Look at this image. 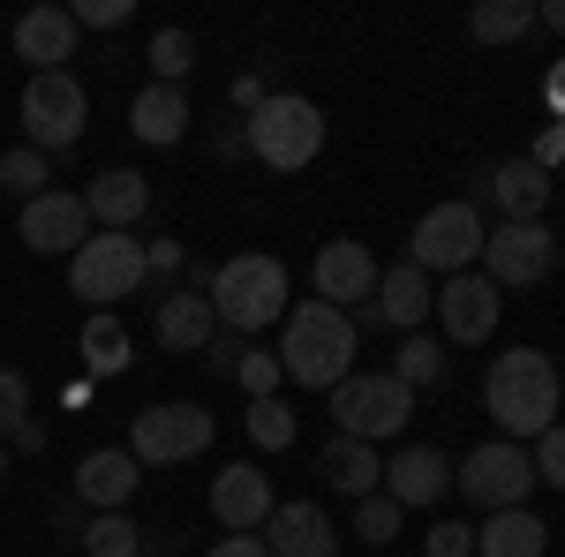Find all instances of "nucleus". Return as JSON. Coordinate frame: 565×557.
I'll use <instances>...</instances> for the list:
<instances>
[{
    "mask_svg": "<svg viewBox=\"0 0 565 557\" xmlns=\"http://www.w3.org/2000/svg\"><path fill=\"white\" fill-rule=\"evenodd\" d=\"M84 121H90V98H84V84H76L68 68H53V76H31V84H23V136H31L39 159L76 151V143H84Z\"/></svg>",
    "mask_w": 565,
    "mask_h": 557,
    "instance_id": "423d86ee",
    "label": "nucleus"
},
{
    "mask_svg": "<svg viewBox=\"0 0 565 557\" xmlns=\"http://www.w3.org/2000/svg\"><path fill=\"white\" fill-rule=\"evenodd\" d=\"M84 369L90 377H121L129 369V324L121 317H90L84 324Z\"/></svg>",
    "mask_w": 565,
    "mask_h": 557,
    "instance_id": "bb28decb",
    "label": "nucleus"
},
{
    "mask_svg": "<svg viewBox=\"0 0 565 557\" xmlns=\"http://www.w3.org/2000/svg\"><path fill=\"white\" fill-rule=\"evenodd\" d=\"M45 181H53V167H45L31 143L0 159V189H8V196H23V204H31V196H45Z\"/></svg>",
    "mask_w": 565,
    "mask_h": 557,
    "instance_id": "2f4dec72",
    "label": "nucleus"
},
{
    "mask_svg": "<svg viewBox=\"0 0 565 557\" xmlns=\"http://www.w3.org/2000/svg\"><path fill=\"white\" fill-rule=\"evenodd\" d=\"M76 53V15L68 8H23L15 15V61H31V76H53Z\"/></svg>",
    "mask_w": 565,
    "mask_h": 557,
    "instance_id": "aec40b11",
    "label": "nucleus"
},
{
    "mask_svg": "<svg viewBox=\"0 0 565 557\" xmlns=\"http://www.w3.org/2000/svg\"><path fill=\"white\" fill-rule=\"evenodd\" d=\"M271 474L264 468H218L212 474V513H218V527L226 535H257L264 519H271Z\"/></svg>",
    "mask_w": 565,
    "mask_h": 557,
    "instance_id": "f3484780",
    "label": "nucleus"
},
{
    "mask_svg": "<svg viewBox=\"0 0 565 557\" xmlns=\"http://www.w3.org/2000/svg\"><path fill=\"white\" fill-rule=\"evenodd\" d=\"M264 98H271V90H264L257 76H234V114H257Z\"/></svg>",
    "mask_w": 565,
    "mask_h": 557,
    "instance_id": "c03bdc74",
    "label": "nucleus"
},
{
    "mask_svg": "<svg viewBox=\"0 0 565 557\" xmlns=\"http://www.w3.org/2000/svg\"><path fill=\"white\" fill-rule=\"evenodd\" d=\"M68 287H76V301H90V317H114V301H129L143 287V242L136 234H90L68 257Z\"/></svg>",
    "mask_w": 565,
    "mask_h": 557,
    "instance_id": "39448f33",
    "label": "nucleus"
},
{
    "mask_svg": "<svg viewBox=\"0 0 565 557\" xmlns=\"http://www.w3.org/2000/svg\"><path fill=\"white\" fill-rule=\"evenodd\" d=\"M15 234H23L39 257H76V249L90 242V212H84V196H68V189H45V196H31V204H23Z\"/></svg>",
    "mask_w": 565,
    "mask_h": 557,
    "instance_id": "ddd939ff",
    "label": "nucleus"
},
{
    "mask_svg": "<svg viewBox=\"0 0 565 557\" xmlns=\"http://www.w3.org/2000/svg\"><path fill=\"white\" fill-rule=\"evenodd\" d=\"M498 287L482 279V271H452L445 287H437V324H445V340H460V346H482L490 332H498Z\"/></svg>",
    "mask_w": 565,
    "mask_h": 557,
    "instance_id": "4468645a",
    "label": "nucleus"
},
{
    "mask_svg": "<svg viewBox=\"0 0 565 557\" xmlns=\"http://www.w3.org/2000/svg\"><path fill=\"white\" fill-rule=\"evenodd\" d=\"M452 482L476 497L482 513H521L527 490H535V460H527V444H513V437H490V444H476L452 468Z\"/></svg>",
    "mask_w": 565,
    "mask_h": 557,
    "instance_id": "9d476101",
    "label": "nucleus"
},
{
    "mask_svg": "<svg viewBox=\"0 0 565 557\" xmlns=\"http://www.w3.org/2000/svg\"><path fill=\"white\" fill-rule=\"evenodd\" d=\"M242 143H249L271 173H302L309 159L324 151V114H317L309 98H295V90H271L257 114L242 121Z\"/></svg>",
    "mask_w": 565,
    "mask_h": 557,
    "instance_id": "20e7f679",
    "label": "nucleus"
},
{
    "mask_svg": "<svg viewBox=\"0 0 565 557\" xmlns=\"http://www.w3.org/2000/svg\"><path fill=\"white\" fill-rule=\"evenodd\" d=\"M551 271H558V242H551L543 218H505V226L482 234V279L498 294L505 287H543Z\"/></svg>",
    "mask_w": 565,
    "mask_h": 557,
    "instance_id": "1a4fd4ad",
    "label": "nucleus"
},
{
    "mask_svg": "<svg viewBox=\"0 0 565 557\" xmlns=\"http://www.w3.org/2000/svg\"><path fill=\"white\" fill-rule=\"evenodd\" d=\"M136 482H143V468H136L129 444H98V452L76 460V505L84 513H129Z\"/></svg>",
    "mask_w": 565,
    "mask_h": 557,
    "instance_id": "2eb2a0df",
    "label": "nucleus"
},
{
    "mask_svg": "<svg viewBox=\"0 0 565 557\" xmlns=\"http://www.w3.org/2000/svg\"><path fill=\"white\" fill-rule=\"evenodd\" d=\"M482 212L476 204H437V212H423V226H415V242H407V264H423V271H476L482 257Z\"/></svg>",
    "mask_w": 565,
    "mask_h": 557,
    "instance_id": "9b49d317",
    "label": "nucleus"
},
{
    "mask_svg": "<svg viewBox=\"0 0 565 557\" xmlns=\"http://www.w3.org/2000/svg\"><path fill=\"white\" fill-rule=\"evenodd\" d=\"M218 332V317H212V294H189V287H174V294L159 301V346L167 354H204Z\"/></svg>",
    "mask_w": 565,
    "mask_h": 557,
    "instance_id": "4be33fe9",
    "label": "nucleus"
},
{
    "mask_svg": "<svg viewBox=\"0 0 565 557\" xmlns=\"http://www.w3.org/2000/svg\"><path fill=\"white\" fill-rule=\"evenodd\" d=\"M249 437H257L264 452H287V444H295V415H287V399H249Z\"/></svg>",
    "mask_w": 565,
    "mask_h": 557,
    "instance_id": "473e14b6",
    "label": "nucleus"
},
{
    "mask_svg": "<svg viewBox=\"0 0 565 557\" xmlns=\"http://www.w3.org/2000/svg\"><path fill=\"white\" fill-rule=\"evenodd\" d=\"M392 377H399V385H407V392L437 385V377H445V346H437L430 332H407V346L392 354Z\"/></svg>",
    "mask_w": 565,
    "mask_h": 557,
    "instance_id": "c85d7f7f",
    "label": "nucleus"
},
{
    "mask_svg": "<svg viewBox=\"0 0 565 557\" xmlns=\"http://www.w3.org/2000/svg\"><path fill=\"white\" fill-rule=\"evenodd\" d=\"M136 0H84V8H68L76 15V31H114V23H129Z\"/></svg>",
    "mask_w": 565,
    "mask_h": 557,
    "instance_id": "4c0bfd02",
    "label": "nucleus"
},
{
    "mask_svg": "<svg viewBox=\"0 0 565 557\" xmlns=\"http://www.w3.org/2000/svg\"><path fill=\"white\" fill-rule=\"evenodd\" d=\"M543 106H551V121H565V61L543 76Z\"/></svg>",
    "mask_w": 565,
    "mask_h": 557,
    "instance_id": "a18cd8bd",
    "label": "nucleus"
},
{
    "mask_svg": "<svg viewBox=\"0 0 565 557\" xmlns=\"http://www.w3.org/2000/svg\"><path fill=\"white\" fill-rule=\"evenodd\" d=\"M445 490H452V460H445L437 444H399L385 460V497L399 513H407V505H430Z\"/></svg>",
    "mask_w": 565,
    "mask_h": 557,
    "instance_id": "a211bd4d",
    "label": "nucleus"
},
{
    "mask_svg": "<svg viewBox=\"0 0 565 557\" xmlns=\"http://www.w3.org/2000/svg\"><path fill=\"white\" fill-rule=\"evenodd\" d=\"M468 23H476L482 45H513V39H527V31H535V0H482Z\"/></svg>",
    "mask_w": 565,
    "mask_h": 557,
    "instance_id": "cd10ccee",
    "label": "nucleus"
},
{
    "mask_svg": "<svg viewBox=\"0 0 565 557\" xmlns=\"http://www.w3.org/2000/svg\"><path fill=\"white\" fill-rule=\"evenodd\" d=\"M317 474H324L332 490H348V497H377V490H385V460H377V444H362V437H332V444L317 452Z\"/></svg>",
    "mask_w": 565,
    "mask_h": 557,
    "instance_id": "5701e85b",
    "label": "nucleus"
},
{
    "mask_svg": "<svg viewBox=\"0 0 565 557\" xmlns=\"http://www.w3.org/2000/svg\"><path fill=\"white\" fill-rule=\"evenodd\" d=\"M309 279H317V301H332L348 317L377 301V257H370V242H324L317 264H309Z\"/></svg>",
    "mask_w": 565,
    "mask_h": 557,
    "instance_id": "f8f14e48",
    "label": "nucleus"
},
{
    "mask_svg": "<svg viewBox=\"0 0 565 557\" xmlns=\"http://www.w3.org/2000/svg\"><path fill=\"white\" fill-rule=\"evenodd\" d=\"M181 271V242H143V279H174Z\"/></svg>",
    "mask_w": 565,
    "mask_h": 557,
    "instance_id": "a19ab883",
    "label": "nucleus"
},
{
    "mask_svg": "<svg viewBox=\"0 0 565 557\" xmlns=\"http://www.w3.org/2000/svg\"><path fill=\"white\" fill-rule=\"evenodd\" d=\"M212 429L218 422L196 399H167V407H143L129 422V452H136V468H181V460H196L212 444Z\"/></svg>",
    "mask_w": 565,
    "mask_h": 557,
    "instance_id": "6e6552de",
    "label": "nucleus"
},
{
    "mask_svg": "<svg viewBox=\"0 0 565 557\" xmlns=\"http://www.w3.org/2000/svg\"><path fill=\"white\" fill-rule=\"evenodd\" d=\"M430 557H476V527H460V519H445V527H430V543H423Z\"/></svg>",
    "mask_w": 565,
    "mask_h": 557,
    "instance_id": "58836bf2",
    "label": "nucleus"
},
{
    "mask_svg": "<svg viewBox=\"0 0 565 557\" xmlns=\"http://www.w3.org/2000/svg\"><path fill=\"white\" fill-rule=\"evenodd\" d=\"M242 354H249L242 332H212V346H204V362H212L218 377H234V369H242Z\"/></svg>",
    "mask_w": 565,
    "mask_h": 557,
    "instance_id": "ea45409f",
    "label": "nucleus"
},
{
    "mask_svg": "<svg viewBox=\"0 0 565 557\" xmlns=\"http://www.w3.org/2000/svg\"><path fill=\"white\" fill-rule=\"evenodd\" d=\"M535 482H551V490H565V422H551L543 437H535Z\"/></svg>",
    "mask_w": 565,
    "mask_h": 557,
    "instance_id": "e433bc0d",
    "label": "nucleus"
},
{
    "mask_svg": "<svg viewBox=\"0 0 565 557\" xmlns=\"http://www.w3.org/2000/svg\"><path fill=\"white\" fill-rule=\"evenodd\" d=\"M212 317L218 332H264L287 317V264L279 257H226L212 279Z\"/></svg>",
    "mask_w": 565,
    "mask_h": 557,
    "instance_id": "7ed1b4c3",
    "label": "nucleus"
},
{
    "mask_svg": "<svg viewBox=\"0 0 565 557\" xmlns=\"http://www.w3.org/2000/svg\"><path fill=\"white\" fill-rule=\"evenodd\" d=\"M257 535H264V550H271V557H340L332 513H324V505H309V497L271 505V519H264Z\"/></svg>",
    "mask_w": 565,
    "mask_h": 557,
    "instance_id": "dca6fc26",
    "label": "nucleus"
},
{
    "mask_svg": "<svg viewBox=\"0 0 565 557\" xmlns=\"http://www.w3.org/2000/svg\"><path fill=\"white\" fill-rule=\"evenodd\" d=\"M415 415V392L399 385L392 369H370V377H348V385H332V422L340 437H362V444H377V437H399Z\"/></svg>",
    "mask_w": 565,
    "mask_h": 557,
    "instance_id": "0eeeda50",
    "label": "nucleus"
},
{
    "mask_svg": "<svg viewBox=\"0 0 565 557\" xmlns=\"http://www.w3.org/2000/svg\"><path fill=\"white\" fill-rule=\"evenodd\" d=\"M189 90H174V84H143L136 90V106H129V129L143 136V143H181L189 136Z\"/></svg>",
    "mask_w": 565,
    "mask_h": 557,
    "instance_id": "393cba45",
    "label": "nucleus"
},
{
    "mask_svg": "<svg viewBox=\"0 0 565 557\" xmlns=\"http://www.w3.org/2000/svg\"><path fill=\"white\" fill-rule=\"evenodd\" d=\"M84 550L90 557H143V527H136L129 513H90Z\"/></svg>",
    "mask_w": 565,
    "mask_h": 557,
    "instance_id": "c756f323",
    "label": "nucleus"
},
{
    "mask_svg": "<svg viewBox=\"0 0 565 557\" xmlns=\"http://www.w3.org/2000/svg\"><path fill=\"white\" fill-rule=\"evenodd\" d=\"M279 324H287V332H279V369H287V385L332 392V385H348V377H354L362 332H354L348 309H332V301H302V309H287Z\"/></svg>",
    "mask_w": 565,
    "mask_h": 557,
    "instance_id": "f257e3e1",
    "label": "nucleus"
},
{
    "mask_svg": "<svg viewBox=\"0 0 565 557\" xmlns=\"http://www.w3.org/2000/svg\"><path fill=\"white\" fill-rule=\"evenodd\" d=\"M84 212H90V226H98V234H136V218L151 212V181H143V173H129V167L98 173V181L84 189Z\"/></svg>",
    "mask_w": 565,
    "mask_h": 557,
    "instance_id": "6ab92c4d",
    "label": "nucleus"
},
{
    "mask_svg": "<svg viewBox=\"0 0 565 557\" xmlns=\"http://www.w3.org/2000/svg\"><path fill=\"white\" fill-rule=\"evenodd\" d=\"M0 474H8V444H0Z\"/></svg>",
    "mask_w": 565,
    "mask_h": 557,
    "instance_id": "de8ad7c7",
    "label": "nucleus"
},
{
    "mask_svg": "<svg viewBox=\"0 0 565 557\" xmlns=\"http://www.w3.org/2000/svg\"><path fill=\"white\" fill-rule=\"evenodd\" d=\"M527 159H535L543 173H551V167H565V121H551V129L535 136V151H527Z\"/></svg>",
    "mask_w": 565,
    "mask_h": 557,
    "instance_id": "79ce46f5",
    "label": "nucleus"
},
{
    "mask_svg": "<svg viewBox=\"0 0 565 557\" xmlns=\"http://www.w3.org/2000/svg\"><path fill=\"white\" fill-rule=\"evenodd\" d=\"M377 324H399V332H423V317L437 309V287L423 264H392V271H377Z\"/></svg>",
    "mask_w": 565,
    "mask_h": 557,
    "instance_id": "412c9836",
    "label": "nucleus"
},
{
    "mask_svg": "<svg viewBox=\"0 0 565 557\" xmlns=\"http://www.w3.org/2000/svg\"><path fill=\"white\" fill-rule=\"evenodd\" d=\"M543 543H551V527L521 505V513H490L482 519L476 557H543Z\"/></svg>",
    "mask_w": 565,
    "mask_h": 557,
    "instance_id": "a878e982",
    "label": "nucleus"
},
{
    "mask_svg": "<svg viewBox=\"0 0 565 557\" xmlns=\"http://www.w3.org/2000/svg\"><path fill=\"white\" fill-rule=\"evenodd\" d=\"M189 68H196V39L189 31H159L151 39V84H189Z\"/></svg>",
    "mask_w": 565,
    "mask_h": 557,
    "instance_id": "7c9ffc66",
    "label": "nucleus"
},
{
    "mask_svg": "<svg viewBox=\"0 0 565 557\" xmlns=\"http://www.w3.org/2000/svg\"><path fill=\"white\" fill-rule=\"evenodd\" d=\"M354 535H362L370 550H385L392 535H399V505H392L385 490H377V497H354Z\"/></svg>",
    "mask_w": 565,
    "mask_h": 557,
    "instance_id": "72a5a7b5",
    "label": "nucleus"
},
{
    "mask_svg": "<svg viewBox=\"0 0 565 557\" xmlns=\"http://www.w3.org/2000/svg\"><path fill=\"white\" fill-rule=\"evenodd\" d=\"M535 23H551V31L565 39V0H535Z\"/></svg>",
    "mask_w": 565,
    "mask_h": 557,
    "instance_id": "49530a36",
    "label": "nucleus"
},
{
    "mask_svg": "<svg viewBox=\"0 0 565 557\" xmlns=\"http://www.w3.org/2000/svg\"><path fill=\"white\" fill-rule=\"evenodd\" d=\"M23 422H31V385H23L15 369H0V444H8Z\"/></svg>",
    "mask_w": 565,
    "mask_h": 557,
    "instance_id": "c9c22d12",
    "label": "nucleus"
},
{
    "mask_svg": "<svg viewBox=\"0 0 565 557\" xmlns=\"http://www.w3.org/2000/svg\"><path fill=\"white\" fill-rule=\"evenodd\" d=\"M482 189H490V204L505 218H543V204H551V173L535 167V159H505V167L482 173Z\"/></svg>",
    "mask_w": 565,
    "mask_h": 557,
    "instance_id": "b1692460",
    "label": "nucleus"
},
{
    "mask_svg": "<svg viewBox=\"0 0 565 557\" xmlns=\"http://www.w3.org/2000/svg\"><path fill=\"white\" fill-rule=\"evenodd\" d=\"M204 557H271V550H264V535H226V543H212Z\"/></svg>",
    "mask_w": 565,
    "mask_h": 557,
    "instance_id": "37998d69",
    "label": "nucleus"
},
{
    "mask_svg": "<svg viewBox=\"0 0 565 557\" xmlns=\"http://www.w3.org/2000/svg\"><path fill=\"white\" fill-rule=\"evenodd\" d=\"M558 399H565L558 362L543 346H505L490 362V377H482V407H490V422L505 429L513 444H527V437H543L558 422Z\"/></svg>",
    "mask_w": 565,
    "mask_h": 557,
    "instance_id": "f03ea898",
    "label": "nucleus"
},
{
    "mask_svg": "<svg viewBox=\"0 0 565 557\" xmlns=\"http://www.w3.org/2000/svg\"><path fill=\"white\" fill-rule=\"evenodd\" d=\"M234 377H242V392H249V399H279V385H287L279 354H257V346L242 354V369H234Z\"/></svg>",
    "mask_w": 565,
    "mask_h": 557,
    "instance_id": "f704fd0d",
    "label": "nucleus"
}]
</instances>
